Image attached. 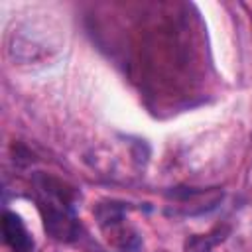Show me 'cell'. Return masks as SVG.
<instances>
[{"label": "cell", "mask_w": 252, "mask_h": 252, "mask_svg": "<svg viewBox=\"0 0 252 252\" xmlns=\"http://www.w3.org/2000/svg\"><path fill=\"white\" fill-rule=\"evenodd\" d=\"M2 234L4 242L12 252H32L33 250V240L22 222V219L16 213L6 211L2 217Z\"/></svg>", "instance_id": "cell-1"}, {"label": "cell", "mask_w": 252, "mask_h": 252, "mask_svg": "<svg viewBox=\"0 0 252 252\" xmlns=\"http://www.w3.org/2000/svg\"><path fill=\"white\" fill-rule=\"evenodd\" d=\"M220 238L222 236H217V232H213V234H195L185 242V252H211L213 246Z\"/></svg>", "instance_id": "cell-2"}]
</instances>
